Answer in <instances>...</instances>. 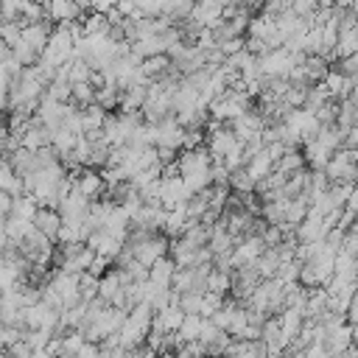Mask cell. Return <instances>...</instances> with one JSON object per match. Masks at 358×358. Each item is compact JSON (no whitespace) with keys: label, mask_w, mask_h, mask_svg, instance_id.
Segmentation results:
<instances>
[{"label":"cell","mask_w":358,"mask_h":358,"mask_svg":"<svg viewBox=\"0 0 358 358\" xmlns=\"http://www.w3.org/2000/svg\"><path fill=\"white\" fill-rule=\"evenodd\" d=\"M229 291H232V271H224V268H215L213 266V271L207 277V294H215V296H224L227 299Z\"/></svg>","instance_id":"13"},{"label":"cell","mask_w":358,"mask_h":358,"mask_svg":"<svg viewBox=\"0 0 358 358\" xmlns=\"http://www.w3.org/2000/svg\"><path fill=\"white\" fill-rule=\"evenodd\" d=\"M62 215H59V210L56 207H39L36 210V215H34V229L36 232H42L45 238H50V241H56L59 238V229H62Z\"/></svg>","instance_id":"8"},{"label":"cell","mask_w":358,"mask_h":358,"mask_svg":"<svg viewBox=\"0 0 358 358\" xmlns=\"http://www.w3.org/2000/svg\"><path fill=\"white\" fill-rule=\"evenodd\" d=\"M0 358H8V355H6V352H0Z\"/></svg>","instance_id":"23"},{"label":"cell","mask_w":358,"mask_h":358,"mask_svg":"<svg viewBox=\"0 0 358 358\" xmlns=\"http://www.w3.org/2000/svg\"><path fill=\"white\" fill-rule=\"evenodd\" d=\"M67 176H70V182H73V190H76V193H81L87 201H98V199L106 193V185H103L101 171L78 168V171H70Z\"/></svg>","instance_id":"2"},{"label":"cell","mask_w":358,"mask_h":358,"mask_svg":"<svg viewBox=\"0 0 358 358\" xmlns=\"http://www.w3.org/2000/svg\"><path fill=\"white\" fill-rule=\"evenodd\" d=\"M173 274H176V263H173L171 257H162V260H157V263L148 268V282H151L154 288H171Z\"/></svg>","instance_id":"11"},{"label":"cell","mask_w":358,"mask_h":358,"mask_svg":"<svg viewBox=\"0 0 358 358\" xmlns=\"http://www.w3.org/2000/svg\"><path fill=\"white\" fill-rule=\"evenodd\" d=\"M45 95H48L50 101H56V103H70V98H73V84H70L67 78L56 76V78H53V81L48 84Z\"/></svg>","instance_id":"16"},{"label":"cell","mask_w":358,"mask_h":358,"mask_svg":"<svg viewBox=\"0 0 358 358\" xmlns=\"http://www.w3.org/2000/svg\"><path fill=\"white\" fill-rule=\"evenodd\" d=\"M6 355H8V358H31V355H34V347H31L25 338H20V341H14V344L6 347Z\"/></svg>","instance_id":"19"},{"label":"cell","mask_w":358,"mask_h":358,"mask_svg":"<svg viewBox=\"0 0 358 358\" xmlns=\"http://www.w3.org/2000/svg\"><path fill=\"white\" fill-rule=\"evenodd\" d=\"M31 358H53V355H50V352H48V350H36V352H34V355H31Z\"/></svg>","instance_id":"22"},{"label":"cell","mask_w":358,"mask_h":358,"mask_svg":"<svg viewBox=\"0 0 358 358\" xmlns=\"http://www.w3.org/2000/svg\"><path fill=\"white\" fill-rule=\"evenodd\" d=\"M36 210H39V204L25 193V196H17L14 201H11V218H20V221H31L34 224V215H36Z\"/></svg>","instance_id":"14"},{"label":"cell","mask_w":358,"mask_h":358,"mask_svg":"<svg viewBox=\"0 0 358 358\" xmlns=\"http://www.w3.org/2000/svg\"><path fill=\"white\" fill-rule=\"evenodd\" d=\"M50 34H53V25H50V20H42V22H31V25H25L22 28V42H28L34 50H45V45H48V39H50Z\"/></svg>","instance_id":"10"},{"label":"cell","mask_w":358,"mask_h":358,"mask_svg":"<svg viewBox=\"0 0 358 358\" xmlns=\"http://www.w3.org/2000/svg\"><path fill=\"white\" fill-rule=\"evenodd\" d=\"M327 232H330V224L322 215L308 213V218L294 229V238H296V243H322L327 238Z\"/></svg>","instance_id":"5"},{"label":"cell","mask_w":358,"mask_h":358,"mask_svg":"<svg viewBox=\"0 0 358 358\" xmlns=\"http://www.w3.org/2000/svg\"><path fill=\"white\" fill-rule=\"evenodd\" d=\"M204 324H207V319H204V316H185V322H182V327H179V333H176V336L182 338V344L199 341V338H201Z\"/></svg>","instance_id":"15"},{"label":"cell","mask_w":358,"mask_h":358,"mask_svg":"<svg viewBox=\"0 0 358 358\" xmlns=\"http://www.w3.org/2000/svg\"><path fill=\"white\" fill-rule=\"evenodd\" d=\"M224 358H266V347H263V341H235L232 338Z\"/></svg>","instance_id":"12"},{"label":"cell","mask_w":358,"mask_h":358,"mask_svg":"<svg viewBox=\"0 0 358 358\" xmlns=\"http://www.w3.org/2000/svg\"><path fill=\"white\" fill-rule=\"evenodd\" d=\"M22 39V28L17 22H0V42H6L8 48H14Z\"/></svg>","instance_id":"18"},{"label":"cell","mask_w":358,"mask_h":358,"mask_svg":"<svg viewBox=\"0 0 358 358\" xmlns=\"http://www.w3.org/2000/svg\"><path fill=\"white\" fill-rule=\"evenodd\" d=\"M201 358H215V355H201Z\"/></svg>","instance_id":"24"},{"label":"cell","mask_w":358,"mask_h":358,"mask_svg":"<svg viewBox=\"0 0 358 358\" xmlns=\"http://www.w3.org/2000/svg\"><path fill=\"white\" fill-rule=\"evenodd\" d=\"M45 14L50 22L59 25H73V22H81L87 14H90V6H78L73 0H56V3H48L45 6Z\"/></svg>","instance_id":"4"},{"label":"cell","mask_w":358,"mask_h":358,"mask_svg":"<svg viewBox=\"0 0 358 358\" xmlns=\"http://www.w3.org/2000/svg\"><path fill=\"white\" fill-rule=\"evenodd\" d=\"M190 190H187V185L182 182V176L179 173H173V176H162V185H159V204L165 207V210H176V207H185L187 201H190Z\"/></svg>","instance_id":"3"},{"label":"cell","mask_w":358,"mask_h":358,"mask_svg":"<svg viewBox=\"0 0 358 358\" xmlns=\"http://www.w3.org/2000/svg\"><path fill=\"white\" fill-rule=\"evenodd\" d=\"M322 173L330 185H358V151L352 148L336 151Z\"/></svg>","instance_id":"1"},{"label":"cell","mask_w":358,"mask_h":358,"mask_svg":"<svg viewBox=\"0 0 358 358\" xmlns=\"http://www.w3.org/2000/svg\"><path fill=\"white\" fill-rule=\"evenodd\" d=\"M157 148H171V151H185V129L176 123V117H168L157 123Z\"/></svg>","instance_id":"6"},{"label":"cell","mask_w":358,"mask_h":358,"mask_svg":"<svg viewBox=\"0 0 358 358\" xmlns=\"http://www.w3.org/2000/svg\"><path fill=\"white\" fill-rule=\"evenodd\" d=\"M126 358H159L148 344H140V347H134V350H129L126 352Z\"/></svg>","instance_id":"20"},{"label":"cell","mask_w":358,"mask_h":358,"mask_svg":"<svg viewBox=\"0 0 358 358\" xmlns=\"http://www.w3.org/2000/svg\"><path fill=\"white\" fill-rule=\"evenodd\" d=\"M98 352H101V347H98V344H92V341H87V344H84L73 358H98Z\"/></svg>","instance_id":"21"},{"label":"cell","mask_w":358,"mask_h":358,"mask_svg":"<svg viewBox=\"0 0 358 358\" xmlns=\"http://www.w3.org/2000/svg\"><path fill=\"white\" fill-rule=\"evenodd\" d=\"M120 92L123 90H117V87H101V90H95V106H101L103 112L117 109L120 106Z\"/></svg>","instance_id":"17"},{"label":"cell","mask_w":358,"mask_h":358,"mask_svg":"<svg viewBox=\"0 0 358 358\" xmlns=\"http://www.w3.org/2000/svg\"><path fill=\"white\" fill-rule=\"evenodd\" d=\"M224 11H227V3H210V0H204V3L193 6L190 20H196L201 28H215L224 20Z\"/></svg>","instance_id":"9"},{"label":"cell","mask_w":358,"mask_h":358,"mask_svg":"<svg viewBox=\"0 0 358 358\" xmlns=\"http://www.w3.org/2000/svg\"><path fill=\"white\" fill-rule=\"evenodd\" d=\"M182 322H185V310L179 305H168V308H162V310L154 313L151 330L154 333H162V336H171V333H179Z\"/></svg>","instance_id":"7"}]
</instances>
